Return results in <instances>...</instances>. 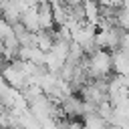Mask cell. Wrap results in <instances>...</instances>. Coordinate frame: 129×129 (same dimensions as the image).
Returning a JSON list of instances; mask_svg holds the SVG:
<instances>
[{"mask_svg":"<svg viewBox=\"0 0 129 129\" xmlns=\"http://www.w3.org/2000/svg\"><path fill=\"white\" fill-rule=\"evenodd\" d=\"M85 69H87V75H89L91 81L111 77V71H113L111 52H107V50H97V52H93L91 56H87Z\"/></svg>","mask_w":129,"mask_h":129,"instance_id":"cell-1","label":"cell"},{"mask_svg":"<svg viewBox=\"0 0 129 129\" xmlns=\"http://www.w3.org/2000/svg\"><path fill=\"white\" fill-rule=\"evenodd\" d=\"M0 77H2V81H4L10 89H14V91H22V89L28 85V79H26V75L20 71V67H18L16 60L6 62V64L0 69Z\"/></svg>","mask_w":129,"mask_h":129,"instance_id":"cell-2","label":"cell"},{"mask_svg":"<svg viewBox=\"0 0 129 129\" xmlns=\"http://www.w3.org/2000/svg\"><path fill=\"white\" fill-rule=\"evenodd\" d=\"M60 113L64 119H83V101L77 95H69L60 103Z\"/></svg>","mask_w":129,"mask_h":129,"instance_id":"cell-3","label":"cell"},{"mask_svg":"<svg viewBox=\"0 0 129 129\" xmlns=\"http://www.w3.org/2000/svg\"><path fill=\"white\" fill-rule=\"evenodd\" d=\"M111 62H113V75L125 77L129 75V52L119 48L115 52H111Z\"/></svg>","mask_w":129,"mask_h":129,"instance_id":"cell-4","label":"cell"},{"mask_svg":"<svg viewBox=\"0 0 129 129\" xmlns=\"http://www.w3.org/2000/svg\"><path fill=\"white\" fill-rule=\"evenodd\" d=\"M36 12H38V24H40V30H54V20H52L50 2H38Z\"/></svg>","mask_w":129,"mask_h":129,"instance_id":"cell-5","label":"cell"},{"mask_svg":"<svg viewBox=\"0 0 129 129\" xmlns=\"http://www.w3.org/2000/svg\"><path fill=\"white\" fill-rule=\"evenodd\" d=\"M50 10H52V20H54V28L67 26V22H69V18H71L67 2H50Z\"/></svg>","mask_w":129,"mask_h":129,"instance_id":"cell-6","label":"cell"},{"mask_svg":"<svg viewBox=\"0 0 129 129\" xmlns=\"http://www.w3.org/2000/svg\"><path fill=\"white\" fill-rule=\"evenodd\" d=\"M36 6L38 4H34V6H30L26 12H22L20 14V24L28 30V32H32V34H36L38 30H40V24H38V12H36Z\"/></svg>","mask_w":129,"mask_h":129,"instance_id":"cell-7","label":"cell"},{"mask_svg":"<svg viewBox=\"0 0 129 129\" xmlns=\"http://www.w3.org/2000/svg\"><path fill=\"white\" fill-rule=\"evenodd\" d=\"M83 10H85V22L93 24L95 28L101 22V12H99V4L97 2H83Z\"/></svg>","mask_w":129,"mask_h":129,"instance_id":"cell-8","label":"cell"},{"mask_svg":"<svg viewBox=\"0 0 129 129\" xmlns=\"http://www.w3.org/2000/svg\"><path fill=\"white\" fill-rule=\"evenodd\" d=\"M54 44V30H38L36 32V48L48 52Z\"/></svg>","mask_w":129,"mask_h":129,"instance_id":"cell-9","label":"cell"},{"mask_svg":"<svg viewBox=\"0 0 129 129\" xmlns=\"http://www.w3.org/2000/svg\"><path fill=\"white\" fill-rule=\"evenodd\" d=\"M107 127H109V123L105 119H101L97 113L83 117V129H107Z\"/></svg>","mask_w":129,"mask_h":129,"instance_id":"cell-10","label":"cell"},{"mask_svg":"<svg viewBox=\"0 0 129 129\" xmlns=\"http://www.w3.org/2000/svg\"><path fill=\"white\" fill-rule=\"evenodd\" d=\"M18 125H20L22 129H40V121H38L28 109L18 115Z\"/></svg>","mask_w":129,"mask_h":129,"instance_id":"cell-11","label":"cell"},{"mask_svg":"<svg viewBox=\"0 0 129 129\" xmlns=\"http://www.w3.org/2000/svg\"><path fill=\"white\" fill-rule=\"evenodd\" d=\"M117 26L123 32H129V2H123L117 10Z\"/></svg>","mask_w":129,"mask_h":129,"instance_id":"cell-12","label":"cell"},{"mask_svg":"<svg viewBox=\"0 0 129 129\" xmlns=\"http://www.w3.org/2000/svg\"><path fill=\"white\" fill-rule=\"evenodd\" d=\"M113 113H115V109H113V105L109 103V99L97 105V115H99L101 119H105L107 123H111V119H113Z\"/></svg>","mask_w":129,"mask_h":129,"instance_id":"cell-13","label":"cell"},{"mask_svg":"<svg viewBox=\"0 0 129 129\" xmlns=\"http://www.w3.org/2000/svg\"><path fill=\"white\" fill-rule=\"evenodd\" d=\"M10 34H12V26H10L2 16H0V42H2V40H6Z\"/></svg>","mask_w":129,"mask_h":129,"instance_id":"cell-14","label":"cell"},{"mask_svg":"<svg viewBox=\"0 0 129 129\" xmlns=\"http://www.w3.org/2000/svg\"><path fill=\"white\" fill-rule=\"evenodd\" d=\"M121 48L129 52V32H123V36H121Z\"/></svg>","mask_w":129,"mask_h":129,"instance_id":"cell-15","label":"cell"}]
</instances>
